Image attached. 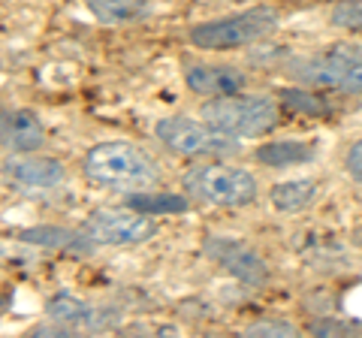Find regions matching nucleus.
I'll return each instance as SVG.
<instances>
[{"label": "nucleus", "mask_w": 362, "mask_h": 338, "mask_svg": "<svg viewBox=\"0 0 362 338\" xmlns=\"http://www.w3.org/2000/svg\"><path fill=\"white\" fill-rule=\"evenodd\" d=\"M278 28V13L272 6H254L245 13H233L223 18H211L190 28V42L206 52H230L269 37Z\"/></svg>", "instance_id": "nucleus-1"}, {"label": "nucleus", "mask_w": 362, "mask_h": 338, "mask_svg": "<svg viewBox=\"0 0 362 338\" xmlns=\"http://www.w3.org/2000/svg\"><path fill=\"white\" fill-rule=\"evenodd\" d=\"M82 173L106 187H139L154 182V163L130 142H100L85 154Z\"/></svg>", "instance_id": "nucleus-2"}, {"label": "nucleus", "mask_w": 362, "mask_h": 338, "mask_svg": "<svg viewBox=\"0 0 362 338\" xmlns=\"http://www.w3.org/2000/svg\"><path fill=\"white\" fill-rule=\"evenodd\" d=\"M199 115L233 136H263L278 124L281 112L269 97H211L202 103Z\"/></svg>", "instance_id": "nucleus-3"}, {"label": "nucleus", "mask_w": 362, "mask_h": 338, "mask_svg": "<svg viewBox=\"0 0 362 338\" xmlns=\"http://www.w3.org/2000/svg\"><path fill=\"white\" fill-rule=\"evenodd\" d=\"M185 190L194 199L223 206V209H235V206H247V202L257 199V178L239 166L209 163V166L190 169L185 175Z\"/></svg>", "instance_id": "nucleus-4"}, {"label": "nucleus", "mask_w": 362, "mask_h": 338, "mask_svg": "<svg viewBox=\"0 0 362 338\" xmlns=\"http://www.w3.org/2000/svg\"><path fill=\"white\" fill-rule=\"evenodd\" d=\"M154 136L160 139L169 151L185 154V157H223V154H235L242 148L233 133H223L214 127V124L194 121V118L157 121Z\"/></svg>", "instance_id": "nucleus-5"}, {"label": "nucleus", "mask_w": 362, "mask_h": 338, "mask_svg": "<svg viewBox=\"0 0 362 338\" xmlns=\"http://www.w3.org/2000/svg\"><path fill=\"white\" fill-rule=\"evenodd\" d=\"M296 76L317 88L362 94V49L338 42V46L317 52L308 61H302L296 66Z\"/></svg>", "instance_id": "nucleus-6"}, {"label": "nucleus", "mask_w": 362, "mask_h": 338, "mask_svg": "<svg viewBox=\"0 0 362 338\" xmlns=\"http://www.w3.org/2000/svg\"><path fill=\"white\" fill-rule=\"evenodd\" d=\"M85 233L97 245H142L157 235V223L151 215L136 209H100L85 221Z\"/></svg>", "instance_id": "nucleus-7"}, {"label": "nucleus", "mask_w": 362, "mask_h": 338, "mask_svg": "<svg viewBox=\"0 0 362 338\" xmlns=\"http://www.w3.org/2000/svg\"><path fill=\"white\" fill-rule=\"evenodd\" d=\"M206 254L211 257L221 269H226L230 275H235L239 281L251 287H263L269 281V269L259 257L251 251L247 245L235 242V239H223V235H211L206 242Z\"/></svg>", "instance_id": "nucleus-8"}, {"label": "nucleus", "mask_w": 362, "mask_h": 338, "mask_svg": "<svg viewBox=\"0 0 362 338\" xmlns=\"http://www.w3.org/2000/svg\"><path fill=\"white\" fill-rule=\"evenodd\" d=\"M0 136H4V148L6 151L30 154L45 142V130H42V121H40L37 112H30V109H6L4 112V124H0Z\"/></svg>", "instance_id": "nucleus-9"}, {"label": "nucleus", "mask_w": 362, "mask_h": 338, "mask_svg": "<svg viewBox=\"0 0 362 338\" xmlns=\"http://www.w3.org/2000/svg\"><path fill=\"white\" fill-rule=\"evenodd\" d=\"M187 88L199 97H226V94H239L245 88V73L235 70V66H190L187 70Z\"/></svg>", "instance_id": "nucleus-10"}, {"label": "nucleus", "mask_w": 362, "mask_h": 338, "mask_svg": "<svg viewBox=\"0 0 362 338\" xmlns=\"http://www.w3.org/2000/svg\"><path fill=\"white\" fill-rule=\"evenodd\" d=\"M6 175L28 187H58L64 182V163L54 157H18L6 161Z\"/></svg>", "instance_id": "nucleus-11"}, {"label": "nucleus", "mask_w": 362, "mask_h": 338, "mask_svg": "<svg viewBox=\"0 0 362 338\" xmlns=\"http://www.w3.org/2000/svg\"><path fill=\"white\" fill-rule=\"evenodd\" d=\"M21 242H30V245H42V247H61V251H76V254H88L97 242L82 230V233H73V230H61V227H30V230H21L18 233Z\"/></svg>", "instance_id": "nucleus-12"}, {"label": "nucleus", "mask_w": 362, "mask_h": 338, "mask_svg": "<svg viewBox=\"0 0 362 338\" xmlns=\"http://www.w3.org/2000/svg\"><path fill=\"white\" fill-rule=\"evenodd\" d=\"M45 311H49V317L54 323L70 326V330H94V326H100V314L90 305H85L82 299L66 296V293L52 296L49 305H45Z\"/></svg>", "instance_id": "nucleus-13"}, {"label": "nucleus", "mask_w": 362, "mask_h": 338, "mask_svg": "<svg viewBox=\"0 0 362 338\" xmlns=\"http://www.w3.org/2000/svg\"><path fill=\"white\" fill-rule=\"evenodd\" d=\"M272 206L284 215H296V211L308 209L317 197V182L314 178H293V182H281L272 187Z\"/></svg>", "instance_id": "nucleus-14"}, {"label": "nucleus", "mask_w": 362, "mask_h": 338, "mask_svg": "<svg viewBox=\"0 0 362 338\" xmlns=\"http://www.w3.org/2000/svg\"><path fill=\"white\" fill-rule=\"evenodd\" d=\"M314 157V148L308 142H299V139H278V142H266L257 148V161L263 166H296L305 163Z\"/></svg>", "instance_id": "nucleus-15"}, {"label": "nucleus", "mask_w": 362, "mask_h": 338, "mask_svg": "<svg viewBox=\"0 0 362 338\" xmlns=\"http://www.w3.org/2000/svg\"><path fill=\"white\" fill-rule=\"evenodd\" d=\"M85 6L103 25H133L145 16L139 0H85Z\"/></svg>", "instance_id": "nucleus-16"}, {"label": "nucleus", "mask_w": 362, "mask_h": 338, "mask_svg": "<svg viewBox=\"0 0 362 338\" xmlns=\"http://www.w3.org/2000/svg\"><path fill=\"white\" fill-rule=\"evenodd\" d=\"M127 206L145 215H178L187 209V197L185 194H166V190H145V194H133L127 197Z\"/></svg>", "instance_id": "nucleus-17"}, {"label": "nucleus", "mask_w": 362, "mask_h": 338, "mask_svg": "<svg viewBox=\"0 0 362 338\" xmlns=\"http://www.w3.org/2000/svg\"><path fill=\"white\" fill-rule=\"evenodd\" d=\"M332 25L362 33V0H341L332 6Z\"/></svg>", "instance_id": "nucleus-18"}, {"label": "nucleus", "mask_w": 362, "mask_h": 338, "mask_svg": "<svg viewBox=\"0 0 362 338\" xmlns=\"http://www.w3.org/2000/svg\"><path fill=\"white\" fill-rule=\"evenodd\" d=\"M281 100H284L287 109L302 112V115H323L326 112L323 100H317L314 94H305V91H281Z\"/></svg>", "instance_id": "nucleus-19"}, {"label": "nucleus", "mask_w": 362, "mask_h": 338, "mask_svg": "<svg viewBox=\"0 0 362 338\" xmlns=\"http://www.w3.org/2000/svg\"><path fill=\"white\" fill-rule=\"evenodd\" d=\"M247 335H299V330L287 320H259L247 326Z\"/></svg>", "instance_id": "nucleus-20"}, {"label": "nucleus", "mask_w": 362, "mask_h": 338, "mask_svg": "<svg viewBox=\"0 0 362 338\" xmlns=\"http://www.w3.org/2000/svg\"><path fill=\"white\" fill-rule=\"evenodd\" d=\"M344 166H347V173L356 178V182H362V139L350 145V151L344 157Z\"/></svg>", "instance_id": "nucleus-21"}, {"label": "nucleus", "mask_w": 362, "mask_h": 338, "mask_svg": "<svg viewBox=\"0 0 362 338\" xmlns=\"http://www.w3.org/2000/svg\"><path fill=\"white\" fill-rule=\"evenodd\" d=\"M356 242H359V245H362V227H359V233H356Z\"/></svg>", "instance_id": "nucleus-22"}]
</instances>
